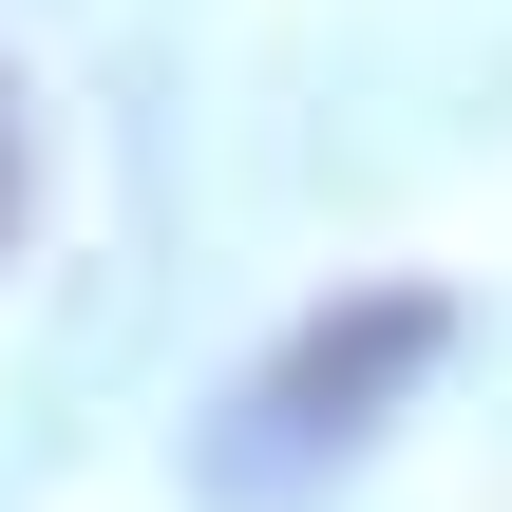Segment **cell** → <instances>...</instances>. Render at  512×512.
<instances>
[{
	"instance_id": "cell-2",
	"label": "cell",
	"mask_w": 512,
	"mask_h": 512,
	"mask_svg": "<svg viewBox=\"0 0 512 512\" xmlns=\"http://www.w3.org/2000/svg\"><path fill=\"white\" fill-rule=\"evenodd\" d=\"M0 247H19V76H0Z\"/></svg>"
},
{
	"instance_id": "cell-1",
	"label": "cell",
	"mask_w": 512,
	"mask_h": 512,
	"mask_svg": "<svg viewBox=\"0 0 512 512\" xmlns=\"http://www.w3.org/2000/svg\"><path fill=\"white\" fill-rule=\"evenodd\" d=\"M418 342H437V304H418V285H380V304H361V323H323L285 380H247V437H228L209 475H228V494H266L285 456L361 437V418H380V380H418Z\"/></svg>"
}]
</instances>
